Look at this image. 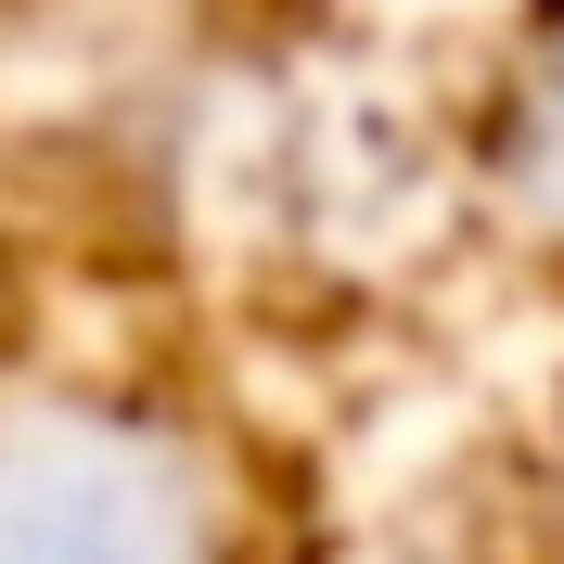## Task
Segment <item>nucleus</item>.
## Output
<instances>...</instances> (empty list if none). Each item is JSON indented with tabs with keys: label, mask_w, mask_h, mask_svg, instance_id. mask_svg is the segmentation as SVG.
<instances>
[{
	"label": "nucleus",
	"mask_w": 564,
	"mask_h": 564,
	"mask_svg": "<svg viewBox=\"0 0 564 564\" xmlns=\"http://www.w3.org/2000/svg\"><path fill=\"white\" fill-rule=\"evenodd\" d=\"M0 564H154L141 488H116L77 449H0Z\"/></svg>",
	"instance_id": "obj_1"
}]
</instances>
